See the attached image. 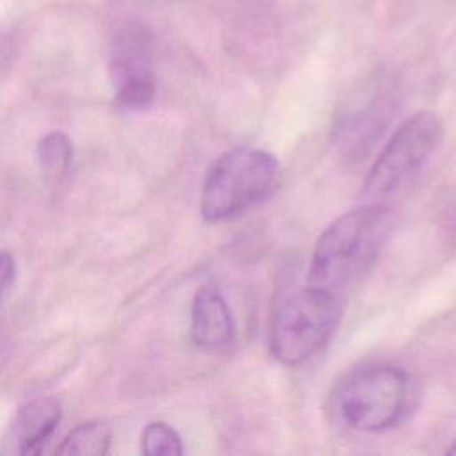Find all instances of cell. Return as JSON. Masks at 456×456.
Masks as SVG:
<instances>
[{
	"label": "cell",
	"instance_id": "cell-4",
	"mask_svg": "<svg viewBox=\"0 0 456 456\" xmlns=\"http://www.w3.org/2000/svg\"><path fill=\"white\" fill-rule=\"evenodd\" d=\"M410 379L392 365H372L346 378L337 392L340 419L358 431L397 426L410 406Z\"/></svg>",
	"mask_w": 456,
	"mask_h": 456
},
{
	"label": "cell",
	"instance_id": "cell-3",
	"mask_svg": "<svg viewBox=\"0 0 456 456\" xmlns=\"http://www.w3.org/2000/svg\"><path fill=\"white\" fill-rule=\"evenodd\" d=\"M338 317V296L312 285L292 292L273 315L269 333L273 356L285 365L310 360L328 344Z\"/></svg>",
	"mask_w": 456,
	"mask_h": 456
},
{
	"label": "cell",
	"instance_id": "cell-13",
	"mask_svg": "<svg viewBox=\"0 0 456 456\" xmlns=\"http://www.w3.org/2000/svg\"><path fill=\"white\" fill-rule=\"evenodd\" d=\"M447 454H456V442H452V445L447 449Z\"/></svg>",
	"mask_w": 456,
	"mask_h": 456
},
{
	"label": "cell",
	"instance_id": "cell-12",
	"mask_svg": "<svg viewBox=\"0 0 456 456\" xmlns=\"http://www.w3.org/2000/svg\"><path fill=\"white\" fill-rule=\"evenodd\" d=\"M14 280V258L9 251H0V299Z\"/></svg>",
	"mask_w": 456,
	"mask_h": 456
},
{
	"label": "cell",
	"instance_id": "cell-11",
	"mask_svg": "<svg viewBox=\"0 0 456 456\" xmlns=\"http://www.w3.org/2000/svg\"><path fill=\"white\" fill-rule=\"evenodd\" d=\"M141 451L146 456H180L183 445L180 435L166 422H150L141 436Z\"/></svg>",
	"mask_w": 456,
	"mask_h": 456
},
{
	"label": "cell",
	"instance_id": "cell-2",
	"mask_svg": "<svg viewBox=\"0 0 456 456\" xmlns=\"http://www.w3.org/2000/svg\"><path fill=\"white\" fill-rule=\"evenodd\" d=\"M280 182L281 167L273 153L249 146L232 148L210 166L201 187L200 212L208 223L239 217L269 200Z\"/></svg>",
	"mask_w": 456,
	"mask_h": 456
},
{
	"label": "cell",
	"instance_id": "cell-5",
	"mask_svg": "<svg viewBox=\"0 0 456 456\" xmlns=\"http://www.w3.org/2000/svg\"><path fill=\"white\" fill-rule=\"evenodd\" d=\"M442 135L444 125L431 110H419L404 119L370 166L365 194L381 200L401 189L428 162Z\"/></svg>",
	"mask_w": 456,
	"mask_h": 456
},
{
	"label": "cell",
	"instance_id": "cell-9",
	"mask_svg": "<svg viewBox=\"0 0 456 456\" xmlns=\"http://www.w3.org/2000/svg\"><path fill=\"white\" fill-rule=\"evenodd\" d=\"M112 440L110 426L103 420H89L71 429L57 452L62 456H103Z\"/></svg>",
	"mask_w": 456,
	"mask_h": 456
},
{
	"label": "cell",
	"instance_id": "cell-8",
	"mask_svg": "<svg viewBox=\"0 0 456 456\" xmlns=\"http://www.w3.org/2000/svg\"><path fill=\"white\" fill-rule=\"evenodd\" d=\"M61 420V404L52 397L27 403L16 415L11 435L21 454H37Z\"/></svg>",
	"mask_w": 456,
	"mask_h": 456
},
{
	"label": "cell",
	"instance_id": "cell-6",
	"mask_svg": "<svg viewBox=\"0 0 456 456\" xmlns=\"http://www.w3.org/2000/svg\"><path fill=\"white\" fill-rule=\"evenodd\" d=\"M150 46V34L141 27H126L112 43L109 77L116 102L125 109H146L155 98Z\"/></svg>",
	"mask_w": 456,
	"mask_h": 456
},
{
	"label": "cell",
	"instance_id": "cell-10",
	"mask_svg": "<svg viewBox=\"0 0 456 456\" xmlns=\"http://www.w3.org/2000/svg\"><path fill=\"white\" fill-rule=\"evenodd\" d=\"M37 160L46 178L59 180L69 167L73 146L66 134L50 132L37 142Z\"/></svg>",
	"mask_w": 456,
	"mask_h": 456
},
{
	"label": "cell",
	"instance_id": "cell-1",
	"mask_svg": "<svg viewBox=\"0 0 456 456\" xmlns=\"http://www.w3.org/2000/svg\"><path fill=\"white\" fill-rule=\"evenodd\" d=\"M390 232L392 212L381 203L338 216L315 242L308 285L338 296L369 271Z\"/></svg>",
	"mask_w": 456,
	"mask_h": 456
},
{
	"label": "cell",
	"instance_id": "cell-7",
	"mask_svg": "<svg viewBox=\"0 0 456 456\" xmlns=\"http://www.w3.org/2000/svg\"><path fill=\"white\" fill-rule=\"evenodd\" d=\"M191 338L205 353H226L235 342V322L232 310L214 285L196 290L191 306Z\"/></svg>",
	"mask_w": 456,
	"mask_h": 456
}]
</instances>
